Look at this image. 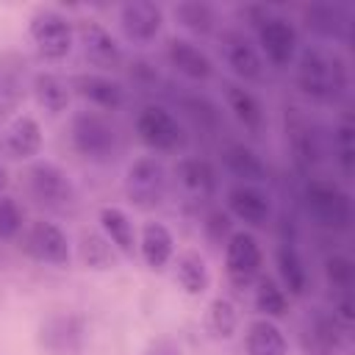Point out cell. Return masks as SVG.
Wrapping results in <instances>:
<instances>
[{
	"mask_svg": "<svg viewBox=\"0 0 355 355\" xmlns=\"http://www.w3.org/2000/svg\"><path fill=\"white\" fill-rule=\"evenodd\" d=\"M225 205H227V216L241 222L247 230L266 227L272 222V211H275L269 191H263L261 186H252V183H233L225 191Z\"/></svg>",
	"mask_w": 355,
	"mask_h": 355,
	"instance_id": "obj_13",
	"label": "cell"
},
{
	"mask_svg": "<svg viewBox=\"0 0 355 355\" xmlns=\"http://www.w3.org/2000/svg\"><path fill=\"white\" fill-rule=\"evenodd\" d=\"M22 247L33 261L47 266H67L72 258L69 236L55 222H47V219H33L22 230Z\"/></svg>",
	"mask_w": 355,
	"mask_h": 355,
	"instance_id": "obj_11",
	"label": "cell"
},
{
	"mask_svg": "<svg viewBox=\"0 0 355 355\" xmlns=\"http://www.w3.org/2000/svg\"><path fill=\"white\" fill-rule=\"evenodd\" d=\"M31 89H33V97L39 103V108L50 116H61L69 111V103H72V89H69V80H64L61 75L55 72H36L33 80H31Z\"/></svg>",
	"mask_w": 355,
	"mask_h": 355,
	"instance_id": "obj_26",
	"label": "cell"
},
{
	"mask_svg": "<svg viewBox=\"0 0 355 355\" xmlns=\"http://www.w3.org/2000/svg\"><path fill=\"white\" fill-rule=\"evenodd\" d=\"M222 164L236 178V183L261 186L269 178V169H266L263 158L244 141H227L225 150H222Z\"/></svg>",
	"mask_w": 355,
	"mask_h": 355,
	"instance_id": "obj_24",
	"label": "cell"
},
{
	"mask_svg": "<svg viewBox=\"0 0 355 355\" xmlns=\"http://www.w3.org/2000/svg\"><path fill=\"white\" fill-rule=\"evenodd\" d=\"M225 105L230 111V116L250 133V136H261L263 125H266V111L261 105V100L244 86V83H225Z\"/></svg>",
	"mask_w": 355,
	"mask_h": 355,
	"instance_id": "obj_22",
	"label": "cell"
},
{
	"mask_svg": "<svg viewBox=\"0 0 355 355\" xmlns=\"http://www.w3.org/2000/svg\"><path fill=\"white\" fill-rule=\"evenodd\" d=\"M225 275L233 288H252L263 275V250L252 230L239 227L225 239Z\"/></svg>",
	"mask_w": 355,
	"mask_h": 355,
	"instance_id": "obj_6",
	"label": "cell"
},
{
	"mask_svg": "<svg viewBox=\"0 0 355 355\" xmlns=\"http://www.w3.org/2000/svg\"><path fill=\"white\" fill-rule=\"evenodd\" d=\"M28 39L44 64H61L75 47V25L58 8H36L28 19Z\"/></svg>",
	"mask_w": 355,
	"mask_h": 355,
	"instance_id": "obj_3",
	"label": "cell"
},
{
	"mask_svg": "<svg viewBox=\"0 0 355 355\" xmlns=\"http://www.w3.org/2000/svg\"><path fill=\"white\" fill-rule=\"evenodd\" d=\"M255 39H258V53L263 64L269 61L275 69L294 67V58L300 53V31L288 17L269 11L263 22L255 25Z\"/></svg>",
	"mask_w": 355,
	"mask_h": 355,
	"instance_id": "obj_9",
	"label": "cell"
},
{
	"mask_svg": "<svg viewBox=\"0 0 355 355\" xmlns=\"http://www.w3.org/2000/svg\"><path fill=\"white\" fill-rule=\"evenodd\" d=\"M164 55H166V64L180 78H186L191 83H208L216 75L214 58L200 44H194L186 36H169L166 39V47H164Z\"/></svg>",
	"mask_w": 355,
	"mask_h": 355,
	"instance_id": "obj_14",
	"label": "cell"
},
{
	"mask_svg": "<svg viewBox=\"0 0 355 355\" xmlns=\"http://www.w3.org/2000/svg\"><path fill=\"white\" fill-rule=\"evenodd\" d=\"M297 89L313 103H338L349 89V67L333 47H300L294 58Z\"/></svg>",
	"mask_w": 355,
	"mask_h": 355,
	"instance_id": "obj_1",
	"label": "cell"
},
{
	"mask_svg": "<svg viewBox=\"0 0 355 355\" xmlns=\"http://www.w3.org/2000/svg\"><path fill=\"white\" fill-rule=\"evenodd\" d=\"M302 202L313 225L330 233H347L352 227V197L333 180L311 178L302 191Z\"/></svg>",
	"mask_w": 355,
	"mask_h": 355,
	"instance_id": "obj_4",
	"label": "cell"
},
{
	"mask_svg": "<svg viewBox=\"0 0 355 355\" xmlns=\"http://www.w3.org/2000/svg\"><path fill=\"white\" fill-rule=\"evenodd\" d=\"M324 277H327V283H330L333 288L349 291L352 283H355V263H352V258L344 255V252L327 255V258H324Z\"/></svg>",
	"mask_w": 355,
	"mask_h": 355,
	"instance_id": "obj_35",
	"label": "cell"
},
{
	"mask_svg": "<svg viewBox=\"0 0 355 355\" xmlns=\"http://www.w3.org/2000/svg\"><path fill=\"white\" fill-rule=\"evenodd\" d=\"M205 327L211 330L214 338H222V341L233 338L239 330V308L227 297H214L205 311Z\"/></svg>",
	"mask_w": 355,
	"mask_h": 355,
	"instance_id": "obj_33",
	"label": "cell"
},
{
	"mask_svg": "<svg viewBox=\"0 0 355 355\" xmlns=\"http://www.w3.org/2000/svg\"><path fill=\"white\" fill-rule=\"evenodd\" d=\"M78 258L92 272H111L116 269L119 252L111 247V241L97 230H83L78 241Z\"/></svg>",
	"mask_w": 355,
	"mask_h": 355,
	"instance_id": "obj_30",
	"label": "cell"
},
{
	"mask_svg": "<svg viewBox=\"0 0 355 355\" xmlns=\"http://www.w3.org/2000/svg\"><path fill=\"white\" fill-rule=\"evenodd\" d=\"M222 53H225V61L230 67V72L241 80V83H258L263 78V58L258 53V47L252 44L250 36H244V31H236V28H227L222 31Z\"/></svg>",
	"mask_w": 355,
	"mask_h": 355,
	"instance_id": "obj_16",
	"label": "cell"
},
{
	"mask_svg": "<svg viewBox=\"0 0 355 355\" xmlns=\"http://www.w3.org/2000/svg\"><path fill=\"white\" fill-rule=\"evenodd\" d=\"M44 147V133L36 116L17 114L3 128V150L14 161H33Z\"/></svg>",
	"mask_w": 355,
	"mask_h": 355,
	"instance_id": "obj_17",
	"label": "cell"
},
{
	"mask_svg": "<svg viewBox=\"0 0 355 355\" xmlns=\"http://www.w3.org/2000/svg\"><path fill=\"white\" fill-rule=\"evenodd\" d=\"M252 302H255V311L263 319H272V322L288 316V308H291V297L269 275H261L255 280V286H252Z\"/></svg>",
	"mask_w": 355,
	"mask_h": 355,
	"instance_id": "obj_31",
	"label": "cell"
},
{
	"mask_svg": "<svg viewBox=\"0 0 355 355\" xmlns=\"http://www.w3.org/2000/svg\"><path fill=\"white\" fill-rule=\"evenodd\" d=\"M6 183H8V178H6V169L0 166V194H3V189H6Z\"/></svg>",
	"mask_w": 355,
	"mask_h": 355,
	"instance_id": "obj_41",
	"label": "cell"
},
{
	"mask_svg": "<svg viewBox=\"0 0 355 355\" xmlns=\"http://www.w3.org/2000/svg\"><path fill=\"white\" fill-rule=\"evenodd\" d=\"M69 144L89 164H111L119 153V128L103 111L83 108L69 122Z\"/></svg>",
	"mask_w": 355,
	"mask_h": 355,
	"instance_id": "obj_2",
	"label": "cell"
},
{
	"mask_svg": "<svg viewBox=\"0 0 355 355\" xmlns=\"http://www.w3.org/2000/svg\"><path fill=\"white\" fill-rule=\"evenodd\" d=\"M75 44H80V53L94 67V72L111 75V72L122 69V64H125V50L119 44V39L103 22H97L92 17L78 19V25H75Z\"/></svg>",
	"mask_w": 355,
	"mask_h": 355,
	"instance_id": "obj_10",
	"label": "cell"
},
{
	"mask_svg": "<svg viewBox=\"0 0 355 355\" xmlns=\"http://www.w3.org/2000/svg\"><path fill=\"white\" fill-rule=\"evenodd\" d=\"M275 266H277V283L288 297H302L308 291V266L300 255V250L291 241H280L275 250Z\"/></svg>",
	"mask_w": 355,
	"mask_h": 355,
	"instance_id": "obj_27",
	"label": "cell"
},
{
	"mask_svg": "<svg viewBox=\"0 0 355 355\" xmlns=\"http://www.w3.org/2000/svg\"><path fill=\"white\" fill-rule=\"evenodd\" d=\"M133 128H136L139 141L153 153H175L186 144L183 122L166 105H158V103L141 105L139 114H136Z\"/></svg>",
	"mask_w": 355,
	"mask_h": 355,
	"instance_id": "obj_7",
	"label": "cell"
},
{
	"mask_svg": "<svg viewBox=\"0 0 355 355\" xmlns=\"http://www.w3.org/2000/svg\"><path fill=\"white\" fill-rule=\"evenodd\" d=\"M141 261L147 263V269L153 272H164L172 258H175V236L172 230L158 222V219H147L141 225V233H139V250Z\"/></svg>",
	"mask_w": 355,
	"mask_h": 355,
	"instance_id": "obj_20",
	"label": "cell"
},
{
	"mask_svg": "<svg viewBox=\"0 0 355 355\" xmlns=\"http://www.w3.org/2000/svg\"><path fill=\"white\" fill-rule=\"evenodd\" d=\"M244 355H288V338L272 319H252L244 327Z\"/></svg>",
	"mask_w": 355,
	"mask_h": 355,
	"instance_id": "obj_25",
	"label": "cell"
},
{
	"mask_svg": "<svg viewBox=\"0 0 355 355\" xmlns=\"http://www.w3.org/2000/svg\"><path fill=\"white\" fill-rule=\"evenodd\" d=\"M227 227H230V216H227V214H222V211H211V214H208V219H205V230L211 233V239L222 241V233L230 236Z\"/></svg>",
	"mask_w": 355,
	"mask_h": 355,
	"instance_id": "obj_38",
	"label": "cell"
},
{
	"mask_svg": "<svg viewBox=\"0 0 355 355\" xmlns=\"http://www.w3.org/2000/svg\"><path fill=\"white\" fill-rule=\"evenodd\" d=\"M97 222H100V233L111 241V247L125 255V258H133L136 250H139V233H136V225L130 219V214L119 205H103L97 211Z\"/></svg>",
	"mask_w": 355,
	"mask_h": 355,
	"instance_id": "obj_21",
	"label": "cell"
},
{
	"mask_svg": "<svg viewBox=\"0 0 355 355\" xmlns=\"http://www.w3.org/2000/svg\"><path fill=\"white\" fill-rule=\"evenodd\" d=\"M288 144H291V155L297 161L300 169H311L319 158V141H316V130L311 128L308 119L294 116L288 122Z\"/></svg>",
	"mask_w": 355,
	"mask_h": 355,
	"instance_id": "obj_32",
	"label": "cell"
},
{
	"mask_svg": "<svg viewBox=\"0 0 355 355\" xmlns=\"http://www.w3.org/2000/svg\"><path fill=\"white\" fill-rule=\"evenodd\" d=\"M172 19L191 36H211L219 25V14L211 3L202 0H180L172 6Z\"/></svg>",
	"mask_w": 355,
	"mask_h": 355,
	"instance_id": "obj_29",
	"label": "cell"
},
{
	"mask_svg": "<svg viewBox=\"0 0 355 355\" xmlns=\"http://www.w3.org/2000/svg\"><path fill=\"white\" fill-rule=\"evenodd\" d=\"M25 189L31 200L47 211H67L78 200V189L69 172L53 161H33L25 169Z\"/></svg>",
	"mask_w": 355,
	"mask_h": 355,
	"instance_id": "obj_5",
	"label": "cell"
},
{
	"mask_svg": "<svg viewBox=\"0 0 355 355\" xmlns=\"http://www.w3.org/2000/svg\"><path fill=\"white\" fill-rule=\"evenodd\" d=\"M175 180L178 186L194 197V200H208L216 194V186H219V178H216V169L208 158H200V155H183L178 164H175Z\"/></svg>",
	"mask_w": 355,
	"mask_h": 355,
	"instance_id": "obj_19",
	"label": "cell"
},
{
	"mask_svg": "<svg viewBox=\"0 0 355 355\" xmlns=\"http://www.w3.org/2000/svg\"><path fill=\"white\" fill-rule=\"evenodd\" d=\"M166 166L155 155H139L125 169V197L139 211H153L166 197Z\"/></svg>",
	"mask_w": 355,
	"mask_h": 355,
	"instance_id": "obj_8",
	"label": "cell"
},
{
	"mask_svg": "<svg viewBox=\"0 0 355 355\" xmlns=\"http://www.w3.org/2000/svg\"><path fill=\"white\" fill-rule=\"evenodd\" d=\"M130 75H133V80L147 83V86H153L158 80V72H155V67L150 61H133L130 64Z\"/></svg>",
	"mask_w": 355,
	"mask_h": 355,
	"instance_id": "obj_39",
	"label": "cell"
},
{
	"mask_svg": "<svg viewBox=\"0 0 355 355\" xmlns=\"http://www.w3.org/2000/svg\"><path fill=\"white\" fill-rule=\"evenodd\" d=\"M172 261H175V283L180 286L183 294L202 297L211 288V269L205 255H200L197 250H186Z\"/></svg>",
	"mask_w": 355,
	"mask_h": 355,
	"instance_id": "obj_28",
	"label": "cell"
},
{
	"mask_svg": "<svg viewBox=\"0 0 355 355\" xmlns=\"http://www.w3.org/2000/svg\"><path fill=\"white\" fill-rule=\"evenodd\" d=\"M333 153H336V164L341 169L344 178L352 175V166H355V128H352V119L344 116L336 128V136H333Z\"/></svg>",
	"mask_w": 355,
	"mask_h": 355,
	"instance_id": "obj_34",
	"label": "cell"
},
{
	"mask_svg": "<svg viewBox=\"0 0 355 355\" xmlns=\"http://www.w3.org/2000/svg\"><path fill=\"white\" fill-rule=\"evenodd\" d=\"M83 338H86V322L78 313H55L39 330L42 347L47 352H53V355H72V352H78Z\"/></svg>",
	"mask_w": 355,
	"mask_h": 355,
	"instance_id": "obj_18",
	"label": "cell"
},
{
	"mask_svg": "<svg viewBox=\"0 0 355 355\" xmlns=\"http://www.w3.org/2000/svg\"><path fill=\"white\" fill-rule=\"evenodd\" d=\"M302 25L308 33H313L322 42H338L347 36L349 17L341 6L333 3H311L302 8Z\"/></svg>",
	"mask_w": 355,
	"mask_h": 355,
	"instance_id": "obj_23",
	"label": "cell"
},
{
	"mask_svg": "<svg viewBox=\"0 0 355 355\" xmlns=\"http://www.w3.org/2000/svg\"><path fill=\"white\" fill-rule=\"evenodd\" d=\"M180 105H183L186 116H189L197 128L211 130V128H216V125H219V111H216V105H214V103H208L205 97H183V100H180Z\"/></svg>",
	"mask_w": 355,
	"mask_h": 355,
	"instance_id": "obj_37",
	"label": "cell"
},
{
	"mask_svg": "<svg viewBox=\"0 0 355 355\" xmlns=\"http://www.w3.org/2000/svg\"><path fill=\"white\" fill-rule=\"evenodd\" d=\"M116 22H119V31L122 36L136 44V47H150L161 31H164V22H166V14L158 3H150V0H130V3H122L119 6V14H116Z\"/></svg>",
	"mask_w": 355,
	"mask_h": 355,
	"instance_id": "obj_12",
	"label": "cell"
},
{
	"mask_svg": "<svg viewBox=\"0 0 355 355\" xmlns=\"http://www.w3.org/2000/svg\"><path fill=\"white\" fill-rule=\"evenodd\" d=\"M144 355H180V349H178L175 341H169V338H158V341L150 344V349H147Z\"/></svg>",
	"mask_w": 355,
	"mask_h": 355,
	"instance_id": "obj_40",
	"label": "cell"
},
{
	"mask_svg": "<svg viewBox=\"0 0 355 355\" xmlns=\"http://www.w3.org/2000/svg\"><path fill=\"white\" fill-rule=\"evenodd\" d=\"M69 89H72V94H78L97 111H119L128 103V92H125L122 80H116L114 75H105V72H94V69L78 72L69 80Z\"/></svg>",
	"mask_w": 355,
	"mask_h": 355,
	"instance_id": "obj_15",
	"label": "cell"
},
{
	"mask_svg": "<svg viewBox=\"0 0 355 355\" xmlns=\"http://www.w3.org/2000/svg\"><path fill=\"white\" fill-rule=\"evenodd\" d=\"M25 230V216L22 208L17 205L14 197L0 194V241H11Z\"/></svg>",
	"mask_w": 355,
	"mask_h": 355,
	"instance_id": "obj_36",
	"label": "cell"
}]
</instances>
